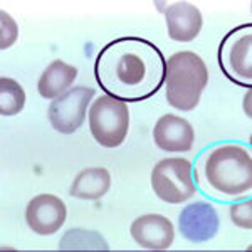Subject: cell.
<instances>
[{
	"label": "cell",
	"instance_id": "ac0fdd59",
	"mask_svg": "<svg viewBox=\"0 0 252 252\" xmlns=\"http://www.w3.org/2000/svg\"><path fill=\"white\" fill-rule=\"evenodd\" d=\"M0 22H2V39H0V49L2 51H5V49H9L12 44L15 42V39H17V26H15V22L12 20V17L7 12H0Z\"/></svg>",
	"mask_w": 252,
	"mask_h": 252
},
{
	"label": "cell",
	"instance_id": "6da1fadb",
	"mask_svg": "<svg viewBox=\"0 0 252 252\" xmlns=\"http://www.w3.org/2000/svg\"><path fill=\"white\" fill-rule=\"evenodd\" d=\"M165 67L163 52L152 40L126 35L97 52L94 78L108 96L123 103H140L161 89Z\"/></svg>",
	"mask_w": 252,
	"mask_h": 252
},
{
	"label": "cell",
	"instance_id": "7c38bea8",
	"mask_svg": "<svg viewBox=\"0 0 252 252\" xmlns=\"http://www.w3.org/2000/svg\"><path fill=\"white\" fill-rule=\"evenodd\" d=\"M168 35L178 42H190L202 29V14L193 3L175 2L165 10Z\"/></svg>",
	"mask_w": 252,
	"mask_h": 252
},
{
	"label": "cell",
	"instance_id": "277c9868",
	"mask_svg": "<svg viewBox=\"0 0 252 252\" xmlns=\"http://www.w3.org/2000/svg\"><path fill=\"white\" fill-rule=\"evenodd\" d=\"M219 66L225 78L242 88L252 86V24L227 32L219 46Z\"/></svg>",
	"mask_w": 252,
	"mask_h": 252
},
{
	"label": "cell",
	"instance_id": "9c48e42d",
	"mask_svg": "<svg viewBox=\"0 0 252 252\" xmlns=\"http://www.w3.org/2000/svg\"><path fill=\"white\" fill-rule=\"evenodd\" d=\"M178 229L187 241L207 242L219 232V215L207 202H195L182 210Z\"/></svg>",
	"mask_w": 252,
	"mask_h": 252
},
{
	"label": "cell",
	"instance_id": "e0dca14e",
	"mask_svg": "<svg viewBox=\"0 0 252 252\" xmlns=\"http://www.w3.org/2000/svg\"><path fill=\"white\" fill-rule=\"evenodd\" d=\"M230 219L235 225L242 227V229L251 230L252 229V202H242V204L230 207Z\"/></svg>",
	"mask_w": 252,
	"mask_h": 252
},
{
	"label": "cell",
	"instance_id": "8fae6325",
	"mask_svg": "<svg viewBox=\"0 0 252 252\" xmlns=\"http://www.w3.org/2000/svg\"><path fill=\"white\" fill-rule=\"evenodd\" d=\"M153 140L163 152H190L193 146L195 133L187 120L175 115H165L153 128Z\"/></svg>",
	"mask_w": 252,
	"mask_h": 252
},
{
	"label": "cell",
	"instance_id": "5b68a950",
	"mask_svg": "<svg viewBox=\"0 0 252 252\" xmlns=\"http://www.w3.org/2000/svg\"><path fill=\"white\" fill-rule=\"evenodd\" d=\"M89 129L101 146H120L129 129V111L126 103L108 94L99 96L89 109Z\"/></svg>",
	"mask_w": 252,
	"mask_h": 252
},
{
	"label": "cell",
	"instance_id": "52a82bcc",
	"mask_svg": "<svg viewBox=\"0 0 252 252\" xmlns=\"http://www.w3.org/2000/svg\"><path fill=\"white\" fill-rule=\"evenodd\" d=\"M94 96V89L89 86H76L56 97L49 106V121L59 133L69 135L83 126L89 101Z\"/></svg>",
	"mask_w": 252,
	"mask_h": 252
},
{
	"label": "cell",
	"instance_id": "7a4b0ae2",
	"mask_svg": "<svg viewBox=\"0 0 252 252\" xmlns=\"http://www.w3.org/2000/svg\"><path fill=\"white\" fill-rule=\"evenodd\" d=\"M209 83V71L195 52H177L166 61L165 83L166 101L180 111H192L200 101L202 91Z\"/></svg>",
	"mask_w": 252,
	"mask_h": 252
},
{
	"label": "cell",
	"instance_id": "5bb4252c",
	"mask_svg": "<svg viewBox=\"0 0 252 252\" xmlns=\"http://www.w3.org/2000/svg\"><path fill=\"white\" fill-rule=\"evenodd\" d=\"M109 187H111L109 172L103 166H94L76 175L71 185V195L81 200H97L108 193Z\"/></svg>",
	"mask_w": 252,
	"mask_h": 252
},
{
	"label": "cell",
	"instance_id": "30bf717a",
	"mask_svg": "<svg viewBox=\"0 0 252 252\" xmlns=\"http://www.w3.org/2000/svg\"><path fill=\"white\" fill-rule=\"evenodd\" d=\"M133 239L140 247L148 251H166L173 242V225L163 215L148 214L131 223Z\"/></svg>",
	"mask_w": 252,
	"mask_h": 252
},
{
	"label": "cell",
	"instance_id": "4fadbf2b",
	"mask_svg": "<svg viewBox=\"0 0 252 252\" xmlns=\"http://www.w3.org/2000/svg\"><path fill=\"white\" fill-rule=\"evenodd\" d=\"M76 78H78V69L74 66H69L61 59L52 61L39 79V94L46 99H56L69 91Z\"/></svg>",
	"mask_w": 252,
	"mask_h": 252
},
{
	"label": "cell",
	"instance_id": "2e32d148",
	"mask_svg": "<svg viewBox=\"0 0 252 252\" xmlns=\"http://www.w3.org/2000/svg\"><path fill=\"white\" fill-rule=\"evenodd\" d=\"M26 93L17 81L10 78L0 79V115L15 116L24 109Z\"/></svg>",
	"mask_w": 252,
	"mask_h": 252
},
{
	"label": "cell",
	"instance_id": "8992f818",
	"mask_svg": "<svg viewBox=\"0 0 252 252\" xmlns=\"http://www.w3.org/2000/svg\"><path fill=\"white\" fill-rule=\"evenodd\" d=\"M152 187L166 204H182L195 195L192 165L185 158H165L152 172Z\"/></svg>",
	"mask_w": 252,
	"mask_h": 252
},
{
	"label": "cell",
	"instance_id": "ba28073f",
	"mask_svg": "<svg viewBox=\"0 0 252 252\" xmlns=\"http://www.w3.org/2000/svg\"><path fill=\"white\" fill-rule=\"evenodd\" d=\"M26 220L35 234H56L66 220V205L56 195H37L27 205Z\"/></svg>",
	"mask_w": 252,
	"mask_h": 252
},
{
	"label": "cell",
	"instance_id": "3957f363",
	"mask_svg": "<svg viewBox=\"0 0 252 252\" xmlns=\"http://www.w3.org/2000/svg\"><path fill=\"white\" fill-rule=\"evenodd\" d=\"M205 180L225 197H235L252 189V158L239 145L217 146L209 153L204 165Z\"/></svg>",
	"mask_w": 252,
	"mask_h": 252
},
{
	"label": "cell",
	"instance_id": "9a60e30c",
	"mask_svg": "<svg viewBox=\"0 0 252 252\" xmlns=\"http://www.w3.org/2000/svg\"><path fill=\"white\" fill-rule=\"evenodd\" d=\"M61 251H108V244L97 232L84 229H71L59 244Z\"/></svg>",
	"mask_w": 252,
	"mask_h": 252
}]
</instances>
